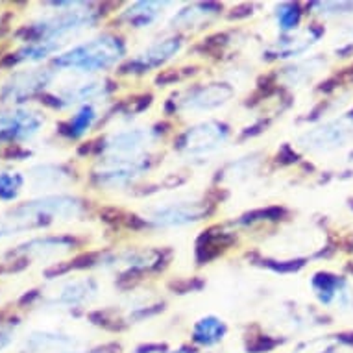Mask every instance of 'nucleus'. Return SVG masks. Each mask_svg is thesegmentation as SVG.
<instances>
[{
    "mask_svg": "<svg viewBox=\"0 0 353 353\" xmlns=\"http://www.w3.org/2000/svg\"><path fill=\"white\" fill-rule=\"evenodd\" d=\"M319 65H320V59H311V61H307V63L289 67V69H285L283 80L287 81L289 85H294V83L305 81L307 78H311V76L319 70Z\"/></svg>",
    "mask_w": 353,
    "mask_h": 353,
    "instance_id": "nucleus-23",
    "label": "nucleus"
},
{
    "mask_svg": "<svg viewBox=\"0 0 353 353\" xmlns=\"http://www.w3.org/2000/svg\"><path fill=\"white\" fill-rule=\"evenodd\" d=\"M41 117L34 111H17L0 115V143L2 141H28L39 132Z\"/></svg>",
    "mask_w": 353,
    "mask_h": 353,
    "instance_id": "nucleus-9",
    "label": "nucleus"
},
{
    "mask_svg": "<svg viewBox=\"0 0 353 353\" xmlns=\"http://www.w3.org/2000/svg\"><path fill=\"white\" fill-rule=\"evenodd\" d=\"M146 159L145 156L139 157H119V156H108L102 163V168L97 176V181L104 187H121L126 185L135 178H139L141 174L146 170Z\"/></svg>",
    "mask_w": 353,
    "mask_h": 353,
    "instance_id": "nucleus-5",
    "label": "nucleus"
},
{
    "mask_svg": "<svg viewBox=\"0 0 353 353\" xmlns=\"http://www.w3.org/2000/svg\"><path fill=\"white\" fill-rule=\"evenodd\" d=\"M12 339H13L12 327H4V325H0V350H4V347L12 342Z\"/></svg>",
    "mask_w": 353,
    "mask_h": 353,
    "instance_id": "nucleus-26",
    "label": "nucleus"
},
{
    "mask_svg": "<svg viewBox=\"0 0 353 353\" xmlns=\"http://www.w3.org/2000/svg\"><path fill=\"white\" fill-rule=\"evenodd\" d=\"M172 353H200V352L192 350V347H180V350H176V352H172Z\"/></svg>",
    "mask_w": 353,
    "mask_h": 353,
    "instance_id": "nucleus-27",
    "label": "nucleus"
},
{
    "mask_svg": "<svg viewBox=\"0 0 353 353\" xmlns=\"http://www.w3.org/2000/svg\"><path fill=\"white\" fill-rule=\"evenodd\" d=\"M97 296V283L93 279H74L67 281L56 290L52 301L59 305H81Z\"/></svg>",
    "mask_w": 353,
    "mask_h": 353,
    "instance_id": "nucleus-14",
    "label": "nucleus"
},
{
    "mask_svg": "<svg viewBox=\"0 0 353 353\" xmlns=\"http://www.w3.org/2000/svg\"><path fill=\"white\" fill-rule=\"evenodd\" d=\"M52 70L47 69L17 72L10 78V81H6V85L2 87L0 99H2V102H23L47 85L48 81L52 80Z\"/></svg>",
    "mask_w": 353,
    "mask_h": 353,
    "instance_id": "nucleus-7",
    "label": "nucleus"
},
{
    "mask_svg": "<svg viewBox=\"0 0 353 353\" xmlns=\"http://www.w3.org/2000/svg\"><path fill=\"white\" fill-rule=\"evenodd\" d=\"M94 121H97V111H94L93 105H83L65 128L67 135L69 137H81L85 132H89V128L93 126Z\"/></svg>",
    "mask_w": 353,
    "mask_h": 353,
    "instance_id": "nucleus-22",
    "label": "nucleus"
},
{
    "mask_svg": "<svg viewBox=\"0 0 353 353\" xmlns=\"http://www.w3.org/2000/svg\"><path fill=\"white\" fill-rule=\"evenodd\" d=\"M228 141V128L220 122H202L181 135L178 148L187 156H208Z\"/></svg>",
    "mask_w": 353,
    "mask_h": 353,
    "instance_id": "nucleus-2",
    "label": "nucleus"
},
{
    "mask_svg": "<svg viewBox=\"0 0 353 353\" xmlns=\"http://www.w3.org/2000/svg\"><path fill=\"white\" fill-rule=\"evenodd\" d=\"M135 353H143V352H135Z\"/></svg>",
    "mask_w": 353,
    "mask_h": 353,
    "instance_id": "nucleus-28",
    "label": "nucleus"
},
{
    "mask_svg": "<svg viewBox=\"0 0 353 353\" xmlns=\"http://www.w3.org/2000/svg\"><path fill=\"white\" fill-rule=\"evenodd\" d=\"M111 87L104 80H89L80 81V83H70L69 87L61 89L56 97H47L48 100H56L54 105L56 108H65V105L81 104V102H89V100L100 99L110 93ZM47 100V102H48Z\"/></svg>",
    "mask_w": 353,
    "mask_h": 353,
    "instance_id": "nucleus-11",
    "label": "nucleus"
},
{
    "mask_svg": "<svg viewBox=\"0 0 353 353\" xmlns=\"http://www.w3.org/2000/svg\"><path fill=\"white\" fill-rule=\"evenodd\" d=\"M216 12H219V6H214V4H192L187 10H181L178 15H174L172 24H176L178 28H191V26L208 21Z\"/></svg>",
    "mask_w": 353,
    "mask_h": 353,
    "instance_id": "nucleus-20",
    "label": "nucleus"
},
{
    "mask_svg": "<svg viewBox=\"0 0 353 353\" xmlns=\"http://www.w3.org/2000/svg\"><path fill=\"white\" fill-rule=\"evenodd\" d=\"M209 211H211L209 203L200 200L174 202L152 209L148 213V220L159 228H180L205 219Z\"/></svg>",
    "mask_w": 353,
    "mask_h": 353,
    "instance_id": "nucleus-3",
    "label": "nucleus"
},
{
    "mask_svg": "<svg viewBox=\"0 0 353 353\" xmlns=\"http://www.w3.org/2000/svg\"><path fill=\"white\" fill-rule=\"evenodd\" d=\"M72 346H76L74 336L54 333V331H35L24 341V347L28 352L67 353V350Z\"/></svg>",
    "mask_w": 353,
    "mask_h": 353,
    "instance_id": "nucleus-15",
    "label": "nucleus"
},
{
    "mask_svg": "<svg viewBox=\"0 0 353 353\" xmlns=\"http://www.w3.org/2000/svg\"><path fill=\"white\" fill-rule=\"evenodd\" d=\"M316 39V34H313L311 30H307L305 34L296 35V37H289V39L281 41L276 47L270 50L274 58H292L298 54L305 52L307 48L311 47Z\"/></svg>",
    "mask_w": 353,
    "mask_h": 353,
    "instance_id": "nucleus-21",
    "label": "nucleus"
},
{
    "mask_svg": "<svg viewBox=\"0 0 353 353\" xmlns=\"http://www.w3.org/2000/svg\"><path fill=\"white\" fill-rule=\"evenodd\" d=\"M23 187V176L17 172H0V200L17 198Z\"/></svg>",
    "mask_w": 353,
    "mask_h": 353,
    "instance_id": "nucleus-24",
    "label": "nucleus"
},
{
    "mask_svg": "<svg viewBox=\"0 0 353 353\" xmlns=\"http://www.w3.org/2000/svg\"><path fill=\"white\" fill-rule=\"evenodd\" d=\"M276 19H278L279 28L283 32H290V30L298 28V24H300V10L294 4H283L278 8Z\"/></svg>",
    "mask_w": 353,
    "mask_h": 353,
    "instance_id": "nucleus-25",
    "label": "nucleus"
},
{
    "mask_svg": "<svg viewBox=\"0 0 353 353\" xmlns=\"http://www.w3.org/2000/svg\"><path fill=\"white\" fill-rule=\"evenodd\" d=\"M233 89L226 83H209V85H200L194 89H189L181 100L178 102V108L185 111H208L224 105L232 99Z\"/></svg>",
    "mask_w": 353,
    "mask_h": 353,
    "instance_id": "nucleus-8",
    "label": "nucleus"
},
{
    "mask_svg": "<svg viewBox=\"0 0 353 353\" xmlns=\"http://www.w3.org/2000/svg\"><path fill=\"white\" fill-rule=\"evenodd\" d=\"M156 141V132L148 128H130L110 135L104 141V152L108 156L139 157Z\"/></svg>",
    "mask_w": 353,
    "mask_h": 353,
    "instance_id": "nucleus-6",
    "label": "nucleus"
},
{
    "mask_svg": "<svg viewBox=\"0 0 353 353\" xmlns=\"http://www.w3.org/2000/svg\"><path fill=\"white\" fill-rule=\"evenodd\" d=\"M165 2H137L122 13V19L132 28H150L157 19L161 17Z\"/></svg>",
    "mask_w": 353,
    "mask_h": 353,
    "instance_id": "nucleus-16",
    "label": "nucleus"
},
{
    "mask_svg": "<svg viewBox=\"0 0 353 353\" xmlns=\"http://www.w3.org/2000/svg\"><path fill=\"white\" fill-rule=\"evenodd\" d=\"M347 130L342 122H330L322 128H316L313 132H307L300 137V145L309 150H330L335 146H341L347 137Z\"/></svg>",
    "mask_w": 353,
    "mask_h": 353,
    "instance_id": "nucleus-13",
    "label": "nucleus"
},
{
    "mask_svg": "<svg viewBox=\"0 0 353 353\" xmlns=\"http://www.w3.org/2000/svg\"><path fill=\"white\" fill-rule=\"evenodd\" d=\"M30 178L34 181V187L37 189H47V187H59L70 180V174L63 167L56 165H41V167L32 168Z\"/></svg>",
    "mask_w": 353,
    "mask_h": 353,
    "instance_id": "nucleus-19",
    "label": "nucleus"
},
{
    "mask_svg": "<svg viewBox=\"0 0 353 353\" xmlns=\"http://www.w3.org/2000/svg\"><path fill=\"white\" fill-rule=\"evenodd\" d=\"M181 41L178 37H168V39L156 41L154 45L145 48L143 52L137 54L130 63L124 67L128 72H146L148 69L159 67L161 63L180 52Z\"/></svg>",
    "mask_w": 353,
    "mask_h": 353,
    "instance_id": "nucleus-10",
    "label": "nucleus"
},
{
    "mask_svg": "<svg viewBox=\"0 0 353 353\" xmlns=\"http://www.w3.org/2000/svg\"><path fill=\"white\" fill-rule=\"evenodd\" d=\"M124 56V45L119 37L100 35L97 39L85 41L69 52L56 58V67L72 69L78 72H97L113 67Z\"/></svg>",
    "mask_w": 353,
    "mask_h": 353,
    "instance_id": "nucleus-1",
    "label": "nucleus"
},
{
    "mask_svg": "<svg viewBox=\"0 0 353 353\" xmlns=\"http://www.w3.org/2000/svg\"><path fill=\"white\" fill-rule=\"evenodd\" d=\"M159 259H161V254L157 250H128V252L108 257L104 267L119 270V272H135V270L156 267Z\"/></svg>",
    "mask_w": 353,
    "mask_h": 353,
    "instance_id": "nucleus-12",
    "label": "nucleus"
},
{
    "mask_svg": "<svg viewBox=\"0 0 353 353\" xmlns=\"http://www.w3.org/2000/svg\"><path fill=\"white\" fill-rule=\"evenodd\" d=\"M226 324L216 316L200 319L192 327V339L200 346H214L226 335Z\"/></svg>",
    "mask_w": 353,
    "mask_h": 353,
    "instance_id": "nucleus-17",
    "label": "nucleus"
},
{
    "mask_svg": "<svg viewBox=\"0 0 353 353\" xmlns=\"http://www.w3.org/2000/svg\"><path fill=\"white\" fill-rule=\"evenodd\" d=\"M81 211H83V205L76 198L47 196L19 208L15 214L35 220L37 224H43V220L48 219H76V216H80Z\"/></svg>",
    "mask_w": 353,
    "mask_h": 353,
    "instance_id": "nucleus-4",
    "label": "nucleus"
},
{
    "mask_svg": "<svg viewBox=\"0 0 353 353\" xmlns=\"http://www.w3.org/2000/svg\"><path fill=\"white\" fill-rule=\"evenodd\" d=\"M72 241L65 237H45L32 241V243L24 244L19 252L34 255V257H48V255H58L63 252H69L72 248Z\"/></svg>",
    "mask_w": 353,
    "mask_h": 353,
    "instance_id": "nucleus-18",
    "label": "nucleus"
}]
</instances>
